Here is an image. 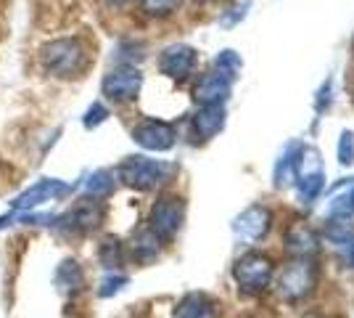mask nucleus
Here are the masks:
<instances>
[{
    "label": "nucleus",
    "instance_id": "obj_19",
    "mask_svg": "<svg viewBox=\"0 0 354 318\" xmlns=\"http://www.w3.org/2000/svg\"><path fill=\"white\" fill-rule=\"evenodd\" d=\"M88 191L93 197H101V194H109L111 191V175L106 170H98L88 183Z\"/></svg>",
    "mask_w": 354,
    "mask_h": 318
},
{
    "label": "nucleus",
    "instance_id": "obj_16",
    "mask_svg": "<svg viewBox=\"0 0 354 318\" xmlns=\"http://www.w3.org/2000/svg\"><path fill=\"white\" fill-rule=\"evenodd\" d=\"M133 252L140 260L156 258V252H159V236H156L153 231H143V233H138V236L133 239Z\"/></svg>",
    "mask_w": 354,
    "mask_h": 318
},
{
    "label": "nucleus",
    "instance_id": "obj_17",
    "mask_svg": "<svg viewBox=\"0 0 354 318\" xmlns=\"http://www.w3.org/2000/svg\"><path fill=\"white\" fill-rule=\"evenodd\" d=\"M61 279H64V292H77V289H82V284H85L82 268H80L74 260H66V263H61L59 281H61Z\"/></svg>",
    "mask_w": 354,
    "mask_h": 318
},
{
    "label": "nucleus",
    "instance_id": "obj_24",
    "mask_svg": "<svg viewBox=\"0 0 354 318\" xmlns=\"http://www.w3.org/2000/svg\"><path fill=\"white\" fill-rule=\"evenodd\" d=\"M119 284H124V276H109V279H106L104 281V289H101V294H114V292H117L119 289Z\"/></svg>",
    "mask_w": 354,
    "mask_h": 318
},
{
    "label": "nucleus",
    "instance_id": "obj_10",
    "mask_svg": "<svg viewBox=\"0 0 354 318\" xmlns=\"http://www.w3.org/2000/svg\"><path fill=\"white\" fill-rule=\"evenodd\" d=\"M270 228V212L265 207H249L246 212H241L233 223V231H236L241 239L246 242H254V239H262Z\"/></svg>",
    "mask_w": 354,
    "mask_h": 318
},
{
    "label": "nucleus",
    "instance_id": "obj_1",
    "mask_svg": "<svg viewBox=\"0 0 354 318\" xmlns=\"http://www.w3.org/2000/svg\"><path fill=\"white\" fill-rule=\"evenodd\" d=\"M40 61L48 75L69 80V77H80V72L88 67V51L77 37H61V40L43 46Z\"/></svg>",
    "mask_w": 354,
    "mask_h": 318
},
{
    "label": "nucleus",
    "instance_id": "obj_23",
    "mask_svg": "<svg viewBox=\"0 0 354 318\" xmlns=\"http://www.w3.org/2000/svg\"><path fill=\"white\" fill-rule=\"evenodd\" d=\"M106 117H109V109H106L104 104H93L88 112V117H85V125H88V127H95V125H101Z\"/></svg>",
    "mask_w": 354,
    "mask_h": 318
},
{
    "label": "nucleus",
    "instance_id": "obj_27",
    "mask_svg": "<svg viewBox=\"0 0 354 318\" xmlns=\"http://www.w3.org/2000/svg\"><path fill=\"white\" fill-rule=\"evenodd\" d=\"M310 318H320V316H310Z\"/></svg>",
    "mask_w": 354,
    "mask_h": 318
},
{
    "label": "nucleus",
    "instance_id": "obj_21",
    "mask_svg": "<svg viewBox=\"0 0 354 318\" xmlns=\"http://www.w3.org/2000/svg\"><path fill=\"white\" fill-rule=\"evenodd\" d=\"M175 6H177V0H143V8H146V14H151V16L172 14Z\"/></svg>",
    "mask_w": 354,
    "mask_h": 318
},
{
    "label": "nucleus",
    "instance_id": "obj_26",
    "mask_svg": "<svg viewBox=\"0 0 354 318\" xmlns=\"http://www.w3.org/2000/svg\"><path fill=\"white\" fill-rule=\"evenodd\" d=\"M109 3H122V0H109Z\"/></svg>",
    "mask_w": 354,
    "mask_h": 318
},
{
    "label": "nucleus",
    "instance_id": "obj_6",
    "mask_svg": "<svg viewBox=\"0 0 354 318\" xmlns=\"http://www.w3.org/2000/svg\"><path fill=\"white\" fill-rule=\"evenodd\" d=\"M140 85H143V77L138 69L133 67H119L114 72H109L104 77V96L117 101V104H124V101H133L135 96L140 93Z\"/></svg>",
    "mask_w": 354,
    "mask_h": 318
},
{
    "label": "nucleus",
    "instance_id": "obj_13",
    "mask_svg": "<svg viewBox=\"0 0 354 318\" xmlns=\"http://www.w3.org/2000/svg\"><path fill=\"white\" fill-rule=\"evenodd\" d=\"M69 226L77 228V231H93V228L101 226V220H104V207L98 204V199L95 197H88V199H80L77 204H74V210L69 212Z\"/></svg>",
    "mask_w": 354,
    "mask_h": 318
},
{
    "label": "nucleus",
    "instance_id": "obj_12",
    "mask_svg": "<svg viewBox=\"0 0 354 318\" xmlns=\"http://www.w3.org/2000/svg\"><path fill=\"white\" fill-rule=\"evenodd\" d=\"M222 127H225V109H222V104L201 106L196 112V117H193V133H196L198 141L214 138Z\"/></svg>",
    "mask_w": 354,
    "mask_h": 318
},
{
    "label": "nucleus",
    "instance_id": "obj_8",
    "mask_svg": "<svg viewBox=\"0 0 354 318\" xmlns=\"http://www.w3.org/2000/svg\"><path fill=\"white\" fill-rule=\"evenodd\" d=\"M133 138L135 143H140L148 152H167L175 143V130L167 122L146 120L133 130Z\"/></svg>",
    "mask_w": 354,
    "mask_h": 318
},
{
    "label": "nucleus",
    "instance_id": "obj_4",
    "mask_svg": "<svg viewBox=\"0 0 354 318\" xmlns=\"http://www.w3.org/2000/svg\"><path fill=\"white\" fill-rule=\"evenodd\" d=\"M233 276H236L238 287L243 289V292L257 294V292L270 287V281H272V263H270V258L259 255V252H249V255H243L236 263Z\"/></svg>",
    "mask_w": 354,
    "mask_h": 318
},
{
    "label": "nucleus",
    "instance_id": "obj_7",
    "mask_svg": "<svg viewBox=\"0 0 354 318\" xmlns=\"http://www.w3.org/2000/svg\"><path fill=\"white\" fill-rule=\"evenodd\" d=\"M196 64H198V53L191 46H169L159 56V69L172 80L191 77L196 72Z\"/></svg>",
    "mask_w": 354,
    "mask_h": 318
},
{
    "label": "nucleus",
    "instance_id": "obj_22",
    "mask_svg": "<svg viewBox=\"0 0 354 318\" xmlns=\"http://www.w3.org/2000/svg\"><path fill=\"white\" fill-rule=\"evenodd\" d=\"M339 159H341V165H352L354 162V136L352 133H344V136H341Z\"/></svg>",
    "mask_w": 354,
    "mask_h": 318
},
{
    "label": "nucleus",
    "instance_id": "obj_11",
    "mask_svg": "<svg viewBox=\"0 0 354 318\" xmlns=\"http://www.w3.org/2000/svg\"><path fill=\"white\" fill-rule=\"evenodd\" d=\"M69 188L64 186V183L53 181V178H45V181L35 183L32 188H27L21 197L16 199L14 204L19 210H32V207H37V204H45V202H50V199H59L64 197Z\"/></svg>",
    "mask_w": 354,
    "mask_h": 318
},
{
    "label": "nucleus",
    "instance_id": "obj_18",
    "mask_svg": "<svg viewBox=\"0 0 354 318\" xmlns=\"http://www.w3.org/2000/svg\"><path fill=\"white\" fill-rule=\"evenodd\" d=\"M214 64H217V72L227 75L230 80H236V75L241 72V59H238L233 51H222Z\"/></svg>",
    "mask_w": 354,
    "mask_h": 318
},
{
    "label": "nucleus",
    "instance_id": "obj_3",
    "mask_svg": "<svg viewBox=\"0 0 354 318\" xmlns=\"http://www.w3.org/2000/svg\"><path fill=\"white\" fill-rule=\"evenodd\" d=\"M172 167L156 162V159H148V157H130L124 159L119 167V178L133 186V188H153L169 178Z\"/></svg>",
    "mask_w": 354,
    "mask_h": 318
},
{
    "label": "nucleus",
    "instance_id": "obj_2",
    "mask_svg": "<svg viewBox=\"0 0 354 318\" xmlns=\"http://www.w3.org/2000/svg\"><path fill=\"white\" fill-rule=\"evenodd\" d=\"M315 279H317V271H315L310 260H294L278 273V294L288 303H296V300L310 294L312 287H315Z\"/></svg>",
    "mask_w": 354,
    "mask_h": 318
},
{
    "label": "nucleus",
    "instance_id": "obj_5",
    "mask_svg": "<svg viewBox=\"0 0 354 318\" xmlns=\"http://www.w3.org/2000/svg\"><path fill=\"white\" fill-rule=\"evenodd\" d=\"M183 218H185V204L183 199L175 197H164L153 204L151 210V231L159 236V239H172L180 226H183Z\"/></svg>",
    "mask_w": 354,
    "mask_h": 318
},
{
    "label": "nucleus",
    "instance_id": "obj_15",
    "mask_svg": "<svg viewBox=\"0 0 354 318\" xmlns=\"http://www.w3.org/2000/svg\"><path fill=\"white\" fill-rule=\"evenodd\" d=\"M286 242H288V247L294 249L296 255H310L312 249H315V244H317V239H315V233H312L307 226H294L288 233H286Z\"/></svg>",
    "mask_w": 354,
    "mask_h": 318
},
{
    "label": "nucleus",
    "instance_id": "obj_14",
    "mask_svg": "<svg viewBox=\"0 0 354 318\" xmlns=\"http://www.w3.org/2000/svg\"><path fill=\"white\" fill-rule=\"evenodd\" d=\"M175 318H217L214 303H209L204 294H188L177 305Z\"/></svg>",
    "mask_w": 354,
    "mask_h": 318
},
{
    "label": "nucleus",
    "instance_id": "obj_25",
    "mask_svg": "<svg viewBox=\"0 0 354 318\" xmlns=\"http://www.w3.org/2000/svg\"><path fill=\"white\" fill-rule=\"evenodd\" d=\"M349 263L354 265V239L349 242Z\"/></svg>",
    "mask_w": 354,
    "mask_h": 318
},
{
    "label": "nucleus",
    "instance_id": "obj_9",
    "mask_svg": "<svg viewBox=\"0 0 354 318\" xmlns=\"http://www.w3.org/2000/svg\"><path fill=\"white\" fill-rule=\"evenodd\" d=\"M230 88H233V80L222 72H209V75L201 77V82L196 85V101L198 104H222L227 96H230Z\"/></svg>",
    "mask_w": 354,
    "mask_h": 318
},
{
    "label": "nucleus",
    "instance_id": "obj_20",
    "mask_svg": "<svg viewBox=\"0 0 354 318\" xmlns=\"http://www.w3.org/2000/svg\"><path fill=\"white\" fill-rule=\"evenodd\" d=\"M101 260L106 263V268H117L119 263H122V247H119V242H114V239L104 242V247H101Z\"/></svg>",
    "mask_w": 354,
    "mask_h": 318
}]
</instances>
